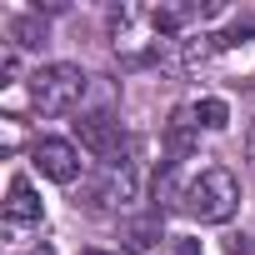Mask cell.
<instances>
[{
    "instance_id": "obj_10",
    "label": "cell",
    "mask_w": 255,
    "mask_h": 255,
    "mask_svg": "<svg viewBox=\"0 0 255 255\" xmlns=\"http://www.w3.org/2000/svg\"><path fill=\"white\" fill-rule=\"evenodd\" d=\"M15 40H20L25 50H35V45H45V20H35V15H25V20H15Z\"/></svg>"
},
{
    "instance_id": "obj_2",
    "label": "cell",
    "mask_w": 255,
    "mask_h": 255,
    "mask_svg": "<svg viewBox=\"0 0 255 255\" xmlns=\"http://www.w3.org/2000/svg\"><path fill=\"white\" fill-rule=\"evenodd\" d=\"M85 85H90V75H85L80 65L55 60V65H40V70L30 75V100H35L40 115H70V110L80 105Z\"/></svg>"
},
{
    "instance_id": "obj_5",
    "label": "cell",
    "mask_w": 255,
    "mask_h": 255,
    "mask_svg": "<svg viewBox=\"0 0 255 255\" xmlns=\"http://www.w3.org/2000/svg\"><path fill=\"white\" fill-rule=\"evenodd\" d=\"M135 195V175H130V160H105V175L90 185V210H115Z\"/></svg>"
},
{
    "instance_id": "obj_7",
    "label": "cell",
    "mask_w": 255,
    "mask_h": 255,
    "mask_svg": "<svg viewBox=\"0 0 255 255\" xmlns=\"http://www.w3.org/2000/svg\"><path fill=\"white\" fill-rule=\"evenodd\" d=\"M195 130H200V125H195V110H190V105H180V110L165 120V155H170V165L195 150Z\"/></svg>"
},
{
    "instance_id": "obj_4",
    "label": "cell",
    "mask_w": 255,
    "mask_h": 255,
    "mask_svg": "<svg viewBox=\"0 0 255 255\" xmlns=\"http://www.w3.org/2000/svg\"><path fill=\"white\" fill-rule=\"evenodd\" d=\"M30 160H35V170H40L45 180H55V185H75V180H80V150H75L70 140H35Z\"/></svg>"
},
{
    "instance_id": "obj_1",
    "label": "cell",
    "mask_w": 255,
    "mask_h": 255,
    "mask_svg": "<svg viewBox=\"0 0 255 255\" xmlns=\"http://www.w3.org/2000/svg\"><path fill=\"white\" fill-rule=\"evenodd\" d=\"M185 215H195L200 225H225L235 210H240V185L225 165H205L190 185H185Z\"/></svg>"
},
{
    "instance_id": "obj_9",
    "label": "cell",
    "mask_w": 255,
    "mask_h": 255,
    "mask_svg": "<svg viewBox=\"0 0 255 255\" xmlns=\"http://www.w3.org/2000/svg\"><path fill=\"white\" fill-rule=\"evenodd\" d=\"M195 110V125H200V130H225V125H230V105L225 100H200V105H190Z\"/></svg>"
},
{
    "instance_id": "obj_6",
    "label": "cell",
    "mask_w": 255,
    "mask_h": 255,
    "mask_svg": "<svg viewBox=\"0 0 255 255\" xmlns=\"http://www.w3.org/2000/svg\"><path fill=\"white\" fill-rule=\"evenodd\" d=\"M40 215H45V210H40L30 180L15 175V180H10V195H5V225H10V230H25V225H40Z\"/></svg>"
},
{
    "instance_id": "obj_12",
    "label": "cell",
    "mask_w": 255,
    "mask_h": 255,
    "mask_svg": "<svg viewBox=\"0 0 255 255\" xmlns=\"http://www.w3.org/2000/svg\"><path fill=\"white\" fill-rule=\"evenodd\" d=\"M245 160H250V170H255V130H250V145H245Z\"/></svg>"
},
{
    "instance_id": "obj_3",
    "label": "cell",
    "mask_w": 255,
    "mask_h": 255,
    "mask_svg": "<svg viewBox=\"0 0 255 255\" xmlns=\"http://www.w3.org/2000/svg\"><path fill=\"white\" fill-rule=\"evenodd\" d=\"M70 125H75V140H80L100 165L120 155V120H115L110 110H85V115H75Z\"/></svg>"
},
{
    "instance_id": "obj_8",
    "label": "cell",
    "mask_w": 255,
    "mask_h": 255,
    "mask_svg": "<svg viewBox=\"0 0 255 255\" xmlns=\"http://www.w3.org/2000/svg\"><path fill=\"white\" fill-rule=\"evenodd\" d=\"M160 240V215H145V220H125V250H150Z\"/></svg>"
},
{
    "instance_id": "obj_13",
    "label": "cell",
    "mask_w": 255,
    "mask_h": 255,
    "mask_svg": "<svg viewBox=\"0 0 255 255\" xmlns=\"http://www.w3.org/2000/svg\"><path fill=\"white\" fill-rule=\"evenodd\" d=\"M80 255H110V250H80Z\"/></svg>"
},
{
    "instance_id": "obj_11",
    "label": "cell",
    "mask_w": 255,
    "mask_h": 255,
    "mask_svg": "<svg viewBox=\"0 0 255 255\" xmlns=\"http://www.w3.org/2000/svg\"><path fill=\"white\" fill-rule=\"evenodd\" d=\"M160 255H200V240H185V235H170L160 245Z\"/></svg>"
}]
</instances>
